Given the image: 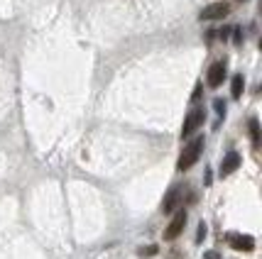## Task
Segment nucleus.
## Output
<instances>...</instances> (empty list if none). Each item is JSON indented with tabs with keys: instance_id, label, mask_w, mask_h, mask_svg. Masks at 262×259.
I'll return each instance as SVG.
<instances>
[{
	"instance_id": "5",
	"label": "nucleus",
	"mask_w": 262,
	"mask_h": 259,
	"mask_svg": "<svg viewBox=\"0 0 262 259\" xmlns=\"http://www.w3.org/2000/svg\"><path fill=\"white\" fill-rule=\"evenodd\" d=\"M226 242L233 249H238V252H252L255 249V240L250 235H235V232H230V235H226Z\"/></svg>"
},
{
	"instance_id": "3",
	"label": "nucleus",
	"mask_w": 262,
	"mask_h": 259,
	"mask_svg": "<svg viewBox=\"0 0 262 259\" xmlns=\"http://www.w3.org/2000/svg\"><path fill=\"white\" fill-rule=\"evenodd\" d=\"M228 12H230L228 3H213V5H206L204 10H201L199 20H201V22H204V20H223Z\"/></svg>"
},
{
	"instance_id": "8",
	"label": "nucleus",
	"mask_w": 262,
	"mask_h": 259,
	"mask_svg": "<svg viewBox=\"0 0 262 259\" xmlns=\"http://www.w3.org/2000/svg\"><path fill=\"white\" fill-rule=\"evenodd\" d=\"M179 196H182V189H179V186L169 189V193H167L164 201H162V213H171V210L179 205Z\"/></svg>"
},
{
	"instance_id": "2",
	"label": "nucleus",
	"mask_w": 262,
	"mask_h": 259,
	"mask_svg": "<svg viewBox=\"0 0 262 259\" xmlns=\"http://www.w3.org/2000/svg\"><path fill=\"white\" fill-rule=\"evenodd\" d=\"M206 120V110L204 108H194L191 113L186 115V120H184V127H182V139H186V137H191L204 125Z\"/></svg>"
},
{
	"instance_id": "11",
	"label": "nucleus",
	"mask_w": 262,
	"mask_h": 259,
	"mask_svg": "<svg viewBox=\"0 0 262 259\" xmlns=\"http://www.w3.org/2000/svg\"><path fill=\"white\" fill-rule=\"evenodd\" d=\"M160 249L155 247V245H149V247H142L140 249V257H152V254H157Z\"/></svg>"
},
{
	"instance_id": "15",
	"label": "nucleus",
	"mask_w": 262,
	"mask_h": 259,
	"mask_svg": "<svg viewBox=\"0 0 262 259\" xmlns=\"http://www.w3.org/2000/svg\"><path fill=\"white\" fill-rule=\"evenodd\" d=\"M204 259H221V254H218V252H206Z\"/></svg>"
},
{
	"instance_id": "13",
	"label": "nucleus",
	"mask_w": 262,
	"mask_h": 259,
	"mask_svg": "<svg viewBox=\"0 0 262 259\" xmlns=\"http://www.w3.org/2000/svg\"><path fill=\"white\" fill-rule=\"evenodd\" d=\"M206 232H208V227H206V223H201V225H199V232H196V242H204Z\"/></svg>"
},
{
	"instance_id": "4",
	"label": "nucleus",
	"mask_w": 262,
	"mask_h": 259,
	"mask_svg": "<svg viewBox=\"0 0 262 259\" xmlns=\"http://www.w3.org/2000/svg\"><path fill=\"white\" fill-rule=\"evenodd\" d=\"M184 225H186V210L182 208L179 213H177L174 218H171L169 227L164 230V240H167V242H171V240H177V237H179V235L184 232Z\"/></svg>"
},
{
	"instance_id": "6",
	"label": "nucleus",
	"mask_w": 262,
	"mask_h": 259,
	"mask_svg": "<svg viewBox=\"0 0 262 259\" xmlns=\"http://www.w3.org/2000/svg\"><path fill=\"white\" fill-rule=\"evenodd\" d=\"M223 79H226V64L223 61H218V64H213V66L208 68V86L211 88H218L221 83H223Z\"/></svg>"
},
{
	"instance_id": "14",
	"label": "nucleus",
	"mask_w": 262,
	"mask_h": 259,
	"mask_svg": "<svg viewBox=\"0 0 262 259\" xmlns=\"http://www.w3.org/2000/svg\"><path fill=\"white\" fill-rule=\"evenodd\" d=\"M194 101H199L201 98V83H196V88H194V96H191Z\"/></svg>"
},
{
	"instance_id": "12",
	"label": "nucleus",
	"mask_w": 262,
	"mask_h": 259,
	"mask_svg": "<svg viewBox=\"0 0 262 259\" xmlns=\"http://www.w3.org/2000/svg\"><path fill=\"white\" fill-rule=\"evenodd\" d=\"M213 108H216V113L221 115V117L226 115V103L221 101V98H216V101H213Z\"/></svg>"
},
{
	"instance_id": "1",
	"label": "nucleus",
	"mask_w": 262,
	"mask_h": 259,
	"mask_svg": "<svg viewBox=\"0 0 262 259\" xmlns=\"http://www.w3.org/2000/svg\"><path fill=\"white\" fill-rule=\"evenodd\" d=\"M201 152H204V137H196L191 145L186 147L182 152V157H179V161H177V169L179 171H186L191 169L196 161H199V157H201Z\"/></svg>"
},
{
	"instance_id": "7",
	"label": "nucleus",
	"mask_w": 262,
	"mask_h": 259,
	"mask_svg": "<svg viewBox=\"0 0 262 259\" xmlns=\"http://www.w3.org/2000/svg\"><path fill=\"white\" fill-rule=\"evenodd\" d=\"M238 167H240V154L238 152H228L223 157V161H221V176H230Z\"/></svg>"
},
{
	"instance_id": "10",
	"label": "nucleus",
	"mask_w": 262,
	"mask_h": 259,
	"mask_svg": "<svg viewBox=\"0 0 262 259\" xmlns=\"http://www.w3.org/2000/svg\"><path fill=\"white\" fill-rule=\"evenodd\" d=\"M230 90H233V98H240V96H243V90H245V81H243V76H233V86H230Z\"/></svg>"
},
{
	"instance_id": "9",
	"label": "nucleus",
	"mask_w": 262,
	"mask_h": 259,
	"mask_svg": "<svg viewBox=\"0 0 262 259\" xmlns=\"http://www.w3.org/2000/svg\"><path fill=\"white\" fill-rule=\"evenodd\" d=\"M248 127H250V137H252V145L260 147V123L252 117L250 123H248Z\"/></svg>"
}]
</instances>
